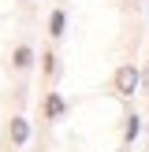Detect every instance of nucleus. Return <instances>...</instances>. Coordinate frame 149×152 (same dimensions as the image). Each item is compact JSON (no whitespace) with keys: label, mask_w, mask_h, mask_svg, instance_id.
I'll list each match as a JSON object with an SVG mask.
<instances>
[{"label":"nucleus","mask_w":149,"mask_h":152,"mask_svg":"<svg viewBox=\"0 0 149 152\" xmlns=\"http://www.w3.org/2000/svg\"><path fill=\"white\" fill-rule=\"evenodd\" d=\"M11 141H15V145L26 141V123H22V119H15V123H11Z\"/></svg>","instance_id":"3"},{"label":"nucleus","mask_w":149,"mask_h":152,"mask_svg":"<svg viewBox=\"0 0 149 152\" xmlns=\"http://www.w3.org/2000/svg\"><path fill=\"white\" fill-rule=\"evenodd\" d=\"M142 86H145V89H149V71H145V74H142Z\"/></svg>","instance_id":"7"},{"label":"nucleus","mask_w":149,"mask_h":152,"mask_svg":"<svg viewBox=\"0 0 149 152\" xmlns=\"http://www.w3.org/2000/svg\"><path fill=\"white\" fill-rule=\"evenodd\" d=\"M138 82H142L138 67L123 63V67L116 71V78H112V86H116V93H119V96H134V89H138Z\"/></svg>","instance_id":"1"},{"label":"nucleus","mask_w":149,"mask_h":152,"mask_svg":"<svg viewBox=\"0 0 149 152\" xmlns=\"http://www.w3.org/2000/svg\"><path fill=\"white\" fill-rule=\"evenodd\" d=\"M11 59H15V67H19V71H26V67H30V59H34V52H30L26 45H19V48H15V56H11Z\"/></svg>","instance_id":"2"},{"label":"nucleus","mask_w":149,"mask_h":152,"mask_svg":"<svg viewBox=\"0 0 149 152\" xmlns=\"http://www.w3.org/2000/svg\"><path fill=\"white\" fill-rule=\"evenodd\" d=\"M138 137V119H131V126H127V141H134Z\"/></svg>","instance_id":"6"},{"label":"nucleus","mask_w":149,"mask_h":152,"mask_svg":"<svg viewBox=\"0 0 149 152\" xmlns=\"http://www.w3.org/2000/svg\"><path fill=\"white\" fill-rule=\"evenodd\" d=\"M49 30H52V37H60V34H63V11H56V15H52Z\"/></svg>","instance_id":"4"},{"label":"nucleus","mask_w":149,"mask_h":152,"mask_svg":"<svg viewBox=\"0 0 149 152\" xmlns=\"http://www.w3.org/2000/svg\"><path fill=\"white\" fill-rule=\"evenodd\" d=\"M60 111H63V100H60V96H49V115H52V119H56V115H60Z\"/></svg>","instance_id":"5"}]
</instances>
